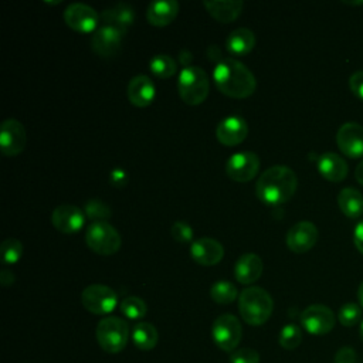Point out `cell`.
Returning a JSON list of instances; mask_svg holds the SVG:
<instances>
[{"label":"cell","instance_id":"cell-18","mask_svg":"<svg viewBox=\"0 0 363 363\" xmlns=\"http://www.w3.org/2000/svg\"><path fill=\"white\" fill-rule=\"evenodd\" d=\"M248 135V125L240 116H228L223 119L216 129V136L225 146L240 145Z\"/></svg>","mask_w":363,"mask_h":363},{"label":"cell","instance_id":"cell-31","mask_svg":"<svg viewBox=\"0 0 363 363\" xmlns=\"http://www.w3.org/2000/svg\"><path fill=\"white\" fill-rule=\"evenodd\" d=\"M121 312L128 318V319H142L146 312L147 306L143 299L139 296H128L121 302Z\"/></svg>","mask_w":363,"mask_h":363},{"label":"cell","instance_id":"cell-6","mask_svg":"<svg viewBox=\"0 0 363 363\" xmlns=\"http://www.w3.org/2000/svg\"><path fill=\"white\" fill-rule=\"evenodd\" d=\"M89 250L99 255H112L119 251L122 240L116 228L108 223H92L85 233Z\"/></svg>","mask_w":363,"mask_h":363},{"label":"cell","instance_id":"cell-17","mask_svg":"<svg viewBox=\"0 0 363 363\" xmlns=\"http://www.w3.org/2000/svg\"><path fill=\"white\" fill-rule=\"evenodd\" d=\"M190 255L194 262L204 267H211L223 259L224 248L217 240L210 237H201L191 242Z\"/></svg>","mask_w":363,"mask_h":363},{"label":"cell","instance_id":"cell-44","mask_svg":"<svg viewBox=\"0 0 363 363\" xmlns=\"http://www.w3.org/2000/svg\"><path fill=\"white\" fill-rule=\"evenodd\" d=\"M359 336H360V339L363 342V320L360 322V326H359Z\"/></svg>","mask_w":363,"mask_h":363},{"label":"cell","instance_id":"cell-8","mask_svg":"<svg viewBox=\"0 0 363 363\" xmlns=\"http://www.w3.org/2000/svg\"><path fill=\"white\" fill-rule=\"evenodd\" d=\"M81 302L88 312L95 315H106L116 308L118 295L106 285L92 284L82 291Z\"/></svg>","mask_w":363,"mask_h":363},{"label":"cell","instance_id":"cell-39","mask_svg":"<svg viewBox=\"0 0 363 363\" xmlns=\"http://www.w3.org/2000/svg\"><path fill=\"white\" fill-rule=\"evenodd\" d=\"M109 182L115 187H123L128 183V174L123 169H113L109 174Z\"/></svg>","mask_w":363,"mask_h":363},{"label":"cell","instance_id":"cell-19","mask_svg":"<svg viewBox=\"0 0 363 363\" xmlns=\"http://www.w3.org/2000/svg\"><path fill=\"white\" fill-rule=\"evenodd\" d=\"M156 95L153 81L147 75H135L128 84V98L138 108L149 106Z\"/></svg>","mask_w":363,"mask_h":363},{"label":"cell","instance_id":"cell-33","mask_svg":"<svg viewBox=\"0 0 363 363\" xmlns=\"http://www.w3.org/2000/svg\"><path fill=\"white\" fill-rule=\"evenodd\" d=\"M362 306L354 302H347L340 306L337 312V319L343 326H354L362 320Z\"/></svg>","mask_w":363,"mask_h":363},{"label":"cell","instance_id":"cell-5","mask_svg":"<svg viewBox=\"0 0 363 363\" xmlns=\"http://www.w3.org/2000/svg\"><path fill=\"white\" fill-rule=\"evenodd\" d=\"M129 339L128 323L118 316H106L96 326V340L106 353H119Z\"/></svg>","mask_w":363,"mask_h":363},{"label":"cell","instance_id":"cell-38","mask_svg":"<svg viewBox=\"0 0 363 363\" xmlns=\"http://www.w3.org/2000/svg\"><path fill=\"white\" fill-rule=\"evenodd\" d=\"M356 353L352 347L343 346L335 354V363H354Z\"/></svg>","mask_w":363,"mask_h":363},{"label":"cell","instance_id":"cell-32","mask_svg":"<svg viewBox=\"0 0 363 363\" xmlns=\"http://www.w3.org/2000/svg\"><path fill=\"white\" fill-rule=\"evenodd\" d=\"M302 342V330L295 323L285 325L279 332V345L286 350L296 349Z\"/></svg>","mask_w":363,"mask_h":363},{"label":"cell","instance_id":"cell-28","mask_svg":"<svg viewBox=\"0 0 363 363\" xmlns=\"http://www.w3.org/2000/svg\"><path fill=\"white\" fill-rule=\"evenodd\" d=\"M210 296L216 303L227 305L235 301V298L238 296V291L237 286L230 281H217L211 285Z\"/></svg>","mask_w":363,"mask_h":363},{"label":"cell","instance_id":"cell-40","mask_svg":"<svg viewBox=\"0 0 363 363\" xmlns=\"http://www.w3.org/2000/svg\"><path fill=\"white\" fill-rule=\"evenodd\" d=\"M353 241L356 248L363 254V220H360L353 231Z\"/></svg>","mask_w":363,"mask_h":363},{"label":"cell","instance_id":"cell-14","mask_svg":"<svg viewBox=\"0 0 363 363\" xmlns=\"http://www.w3.org/2000/svg\"><path fill=\"white\" fill-rule=\"evenodd\" d=\"M27 135L24 126L16 119H6L0 129V150L6 156H17L26 147Z\"/></svg>","mask_w":363,"mask_h":363},{"label":"cell","instance_id":"cell-37","mask_svg":"<svg viewBox=\"0 0 363 363\" xmlns=\"http://www.w3.org/2000/svg\"><path fill=\"white\" fill-rule=\"evenodd\" d=\"M349 86L353 95L363 101V71H356L349 78Z\"/></svg>","mask_w":363,"mask_h":363},{"label":"cell","instance_id":"cell-1","mask_svg":"<svg viewBox=\"0 0 363 363\" xmlns=\"http://www.w3.org/2000/svg\"><path fill=\"white\" fill-rule=\"evenodd\" d=\"M298 177L288 166H272L264 170L257 182V197L268 206L286 203L296 191Z\"/></svg>","mask_w":363,"mask_h":363},{"label":"cell","instance_id":"cell-27","mask_svg":"<svg viewBox=\"0 0 363 363\" xmlns=\"http://www.w3.org/2000/svg\"><path fill=\"white\" fill-rule=\"evenodd\" d=\"M132 342L140 350H152L159 340L156 328L149 322H139L132 329Z\"/></svg>","mask_w":363,"mask_h":363},{"label":"cell","instance_id":"cell-29","mask_svg":"<svg viewBox=\"0 0 363 363\" xmlns=\"http://www.w3.org/2000/svg\"><path fill=\"white\" fill-rule=\"evenodd\" d=\"M149 67H150V71L159 78H169V77L174 75L177 71L176 61L170 55H166V54L155 55L150 60Z\"/></svg>","mask_w":363,"mask_h":363},{"label":"cell","instance_id":"cell-41","mask_svg":"<svg viewBox=\"0 0 363 363\" xmlns=\"http://www.w3.org/2000/svg\"><path fill=\"white\" fill-rule=\"evenodd\" d=\"M0 282L3 286H10L14 284V275L9 269H3L0 272Z\"/></svg>","mask_w":363,"mask_h":363},{"label":"cell","instance_id":"cell-26","mask_svg":"<svg viewBox=\"0 0 363 363\" xmlns=\"http://www.w3.org/2000/svg\"><path fill=\"white\" fill-rule=\"evenodd\" d=\"M340 211L349 218H359L363 214V196L353 187H345L337 194Z\"/></svg>","mask_w":363,"mask_h":363},{"label":"cell","instance_id":"cell-36","mask_svg":"<svg viewBox=\"0 0 363 363\" xmlns=\"http://www.w3.org/2000/svg\"><path fill=\"white\" fill-rule=\"evenodd\" d=\"M170 234L177 242H190L193 240L191 227L183 221H176L170 228Z\"/></svg>","mask_w":363,"mask_h":363},{"label":"cell","instance_id":"cell-9","mask_svg":"<svg viewBox=\"0 0 363 363\" xmlns=\"http://www.w3.org/2000/svg\"><path fill=\"white\" fill-rule=\"evenodd\" d=\"M302 328L315 336H322L329 333L335 326V313L330 308L315 303L305 308L301 313Z\"/></svg>","mask_w":363,"mask_h":363},{"label":"cell","instance_id":"cell-42","mask_svg":"<svg viewBox=\"0 0 363 363\" xmlns=\"http://www.w3.org/2000/svg\"><path fill=\"white\" fill-rule=\"evenodd\" d=\"M354 176H356V180L363 186V159H362L360 163L357 164L356 172H354Z\"/></svg>","mask_w":363,"mask_h":363},{"label":"cell","instance_id":"cell-43","mask_svg":"<svg viewBox=\"0 0 363 363\" xmlns=\"http://www.w3.org/2000/svg\"><path fill=\"white\" fill-rule=\"evenodd\" d=\"M357 301H359V305L363 308V281L357 288Z\"/></svg>","mask_w":363,"mask_h":363},{"label":"cell","instance_id":"cell-35","mask_svg":"<svg viewBox=\"0 0 363 363\" xmlns=\"http://www.w3.org/2000/svg\"><path fill=\"white\" fill-rule=\"evenodd\" d=\"M230 363H259V353L251 347L235 349L230 354Z\"/></svg>","mask_w":363,"mask_h":363},{"label":"cell","instance_id":"cell-3","mask_svg":"<svg viewBox=\"0 0 363 363\" xmlns=\"http://www.w3.org/2000/svg\"><path fill=\"white\" fill-rule=\"evenodd\" d=\"M238 311L245 323L259 326L269 319L274 311V301L265 289L250 286L238 296Z\"/></svg>","mask_w":363,"mask_h":363},{"label":"cell","instance_id":"cell-23","mask_svg":"<svg viewBox=\"0 0 363 363\" xmlns=\"http://www.w3.org/2000/svg\"><path fill=\"white\" fill-rule=\"evenodd\" d=\"M203 6L213 18L225 24L234 21L241 14L244 3L240 0H210L203 1Z\"/></svg>","mask_w":363,"mask_h":363},{"label":"cell","instance_id":"cell-30","mask_svg":"<svg viewBox=\"0 0 363 363\" xmlns=\"http://www.w3.org/2000/svg\"><path fill=\"white\" fill-rule=\"evenodd\" d=\"M85 216L94 223H106L111 218V207L101 200H88L84 206Z\"/></svg>","mask_w":363,"mask_h":363},{"label":"cell","instance_id":"cell-25","mask_svg":"<svg viewBox=\"0 0 363 363\" xmlns=\"http://www.w3.org/2000/svg\"><path fill=\"white\" fill-rule=\"evenodd\" d=\"M255 45V35L248 28H235L225 40L227 50L234 55H245L252 51Z\"/></svg>","mask_w":363,"mask_h":363},{"label":"cell","instance_id":"cell-15","mask_svg":"<svg viewBox=\"0 0 363 363\" xmlns=\"http://www.w3.org/2000/svg\"><path fill=\"white\" fill-rule=\"evenodd\" d=\"M319 233L313 223L299 221L294 224L286 234V245L292 252L302 254L309 251L318 241Z\"/></svg>","mask_w":363,"mask_h":363},{"label":"cell","instance_id":"cell-20","mask_svg":"<svg viewBox=\"0 0 363 363\" xmlns=\"http://www.w3.org/2000/svg\"><path fill=\"white\" fill-rule=\"evenodd\" d=\"M262 274V259L252 252L241 255L234 265V277L242 285L254 284Z\"/></svg>","mask_w":363,"mask_h":363},{"label":"cell","instance_id":"cell-10","mask_svg":"<svg viewBox=\"0 0 363 363\" xmlns=\"http://www.w3.org/2000/svg\"><path fill=\"white\" fill-rule=\"evenodd\" d=\"M259 157L254 152H240L230 156L225 163V173L233 182L247 183L259 170Z\"/></svg>","mask_w":363,"mask_h":363},{"label":"cell","instance_id":"cell-13","mask_svg":"<svg viewBox=\"0 0 363 363\" xmlns=\"http://www.w3.org/2000/svg\"><path fill=\"white\" fill-rule=\"evenodd\" d=\"M337 147L352 159L363 157V126L357 122L343 123L336 133Z\"/></svg>","mask_w":363,"mask_h":363},{"label":"cell","instance_id":"cell-34","mask_svg":"<svg viewBox=\"0 0 363 363\" xmlns=\"http://www.w3.org/2000/svg\"><path fill=\"white\" fill-rule=\"evenodd\" d=\"M0 251L4 264H16L23 255V244L17 238H7L1 242Z\"/></svg>","mask_w":363,"mask_h":363},{"label":"cell","instance_id":"cell-24","mask_svg":"<svg viewBox=\"0 0 363 363\" xmlns=\"http://www.w3.org/2000/svg\"><path fill=\"white\" fill-rule=\"evenodd\" d=\"M101 20H102V24L112 26V27L126 33L128 27H130L135 20V11L129 4L118 3V4L104 10L101 14Z\"/></svg>","mask_w":363,"mask_h":363},{"label":"cell","instance_id":"cell-2","mask_svg":"<svg viewBox=\"0 0 363 363\" xmlns=\"http://www.w3.org/2000/svg\"><path fill=\"white\" fill-rule=\"evenodd\" d=\"M217 89L230 98H247L254 94L257 81L254 74L235 58H223L213 71Z\"/></svg>","mask_w":363,"mask_h":363},{"label":"cell","instance_id":"cell-21","mask_svg":"<svg viewBox=\"0 0 363 363\" xmlns=\"http://www.w3.org/2000/svg\"><path fill=\"white\" fill-rule=\"evenodd\" d=\"M179 13V3L174 0L152 1L146 10L147 23L155 27L169 26Z\"/></svg>","mask_w":363,"mask_h":363},{"label":"cell","instance_id":"cell-22","mask_svg":"<svg viewBox=\"0 0 363 363\" xmlns=\"http://www.w3.org/2000/svg\"><path fill=\"white\" fill-rule=\"evenodd\" d=\"M318 170L326 180L339 183L347 176V163L342 156L326 152L318 159Z\"/></svg>","mask_w":363,"mask_h":363},{"label":"cell","instance_id":"cell-7","mask_svg":"<svg viewBox=\"0 0 363 363\" xmlns=\"http://www.w3.org/2000/svg\"><path fill=\"white\" fill-rule=\"evenodd\" d=\"M242 328L237 316L231 313H223L213 322L211 337L216 346L224 352H234L241 342Z\"/></svg>","mask_w":363,"mask_h":363},{"label":"cell","instance_id":"cell-11","mask_svg":"<svg viewBox=\"0 0 363 363\" xmlns=\"http://www.w3.org/2000/svg\"><path fill=\"white\" fill-rule=\"evenodd\" d=\"M101 16L88 4L72 3L64 10L65 24L77 33H94Z\"/></svg>","mask_w":363,"mask_h":363},{"label":"cell","instance_id":"cell-16","mask_svg":"<svg viewBox=\"0 0 363 363\" xmlns=\"http://www.w3.org/2000/svg\"><path fill=\"white\" fill-rule=\"evenodd\" d=\"M51 221L55 230L64 234H72L81 230L85 223V213L74 204H61L54 208Z\"/></svg>","mask_w":363,"mask_h":363},{"label":"cell","instance_id":"cell-12","mask_svg":"<svg viewBox=\"0 0 363 363\" xmlns=\"http://www.w3.org/2000/svg\"><path fill=\"white\" fill-rule=\"evenodd\" d=\"M125 34L126 33L112 26L102 24L94 31L91 37V48L99 57H104V58L113 57L119 51L122 38Z\"/></svg>","mask_w":363,"mask_h":363},{"label":"cell","instance_id":"cell-4","mask_svg":"<svg viewBox=\"0 0 363 363\" xmlns=\"http://www.w3.org/2000/svg\"><path fill=\"white\" fill-rule=\"evenodd\" d=\"M210 84L207 74L194 65H187L182 69L177 79V91L182 101L187 105H200L208 95Z\"/></svg>","mask_w":363,"mask_h":363}]
</instances>
